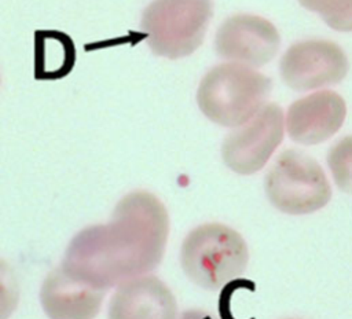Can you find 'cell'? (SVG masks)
Here are the masks:
<instances>
[{
    "label": "cell",
    "mask_w": 352,
    "mask_h": 319,
    "mask_svg": "<svg viewBox=\"0 0 352 319\" xmlns=\"http://www.w3.org/2000/svg\"><path fill=\"white\" fill-rule=\"evenodd\" d=\"M168 234L164 204L147 191H133L120 199L109 223L85 227L73 236L60 267L107 292L157 268Z\"/></svg>",
    "instance_id": "obj_1"
},
{
    "label": "cell",
    "mask_w": 352,
    "mask_h": 319,
    "mask_svg": "<svg viewBox=\"0 0 352 319\" xmlns=\"http://www.w3.org/2000/svg\"><path fill=\"white\" fill-rule=\"evenodd\" d=\"M271 91V80L241 63L212 67L202 78L197 102L201 111L223 126H239L263 106Z\"/></svg>",
    "instance_id": "obj_2"
},
{
    "label": "cell",
    "mask_w": 352,
    "mask_h": 319,
    "mask_svg": "<svg viewBox=\"0 0 352 319\" xmlns=\"http://www.w3.org/2000/svg\"><path fill=\"white\" fill-rule=\"evenodd\" d=\"M248 260L245 239L220 223L198 226L188 232L180 249L184 274L205 290H217L242 275Z\"/></svg>",
    "instance_id": "obj_3"
},
{
    "label": "cell",
    "mask_w": 352,
    "mask_h": 319,
    "mask_svg": "<svg viewBox=\"0 0 352 319\" xmlns=\"http://www.w3.org/2000/svg\"><path fill=\"white\" fill-rule=\"evenodd\" d=\"M210 16V0H153L143 11L140 29L154 54L177 59L202 44Z\"/></svg>",
    "instance_id": "obj_4"
},
{
    "label": "cell",
    "mask_w": 352,
    "mask_h": 319,
    "mask_svg": "<svg viewBox=\"0 0 352 319\" xmlns=\"http://www.w3.org/2000/svg\"><path fill=\"white\" fill-rule=\"evenodd\" d=\"M270 202L289 214H307L322 209L331 198V187L322 166L300 150L279 154L265 177Z\"/></svg>",
    "instance_id": "obj_5"
},
{
    "label": "cell",
    "mask_w": 352,
    "mask_h": 319,
    "mask_svg": "<svg viewBox=\"0 0 352 319\" xmlns=\"http://www.w3.org/2000/svg\"><path fill=\"white\" fill-rule=\"evenodd\" d=\"M283 139V111L276 103L264 104L249 121L223 142L224 164L239 175L260 170Z\"/></svg>",
    "instance_id": "obj_6"
},
{
    "label": "cell",
    "mask_w": 352,
    "mask_h": 319,
    "mask_svg": "<svg viewBox=\"0 0 352 319\" xmlns=\"http://www.w3.org/2000/svg\"><path fill=\"white\" fill-rule=\"evenodd\" d=\"M279 69L287 87L308 91L340 82L348 72V59L336 43L308 40L289 47L280 59Z\"/></svg>",
    "instance_id": "obj_7"
},
{
    "label": "cell",
    "mask_w": 352,
    "mask_h": 319,
    "mask_svg": "<svg viewBox=\"0 0 352 319\" xmlns=\"http://www.w3.org/2000/svg\"><path fill=\"white\" fill-rule=\"evenodd\" d=\"M280 37L267 19L238 14L226 19L217 29L214 48L219 56L260 67L278 52Z\"/></svg>",
    "instance_id": "obj_8"
},
{
    "label": "cell",
    "mask_w": 352,
    "mask_h": 319,
    "mask_svg": "<svg viewBox=\"0 0 352 319\" xmlns=\"http://www.w3.org/2000/svg\"><path fill=\"white\" fill-rule=\"evenodd\" d=\"M345 116V102L337 92H315L290 104L286 117L287 133L297 143L318 144L341 128Z\"/></svg>",
    "instance_id": "obj_9"
},
{
    "label": "cell",
    "mask_w": 352,
    "mask_h": 319,
    "mask_svg": "<svg viewBox=\"0 0 352 319\" xmlns=\"http://www.w3.org/2000/svg\"><path fill=\"white\" fill-rule=\"evenodd\" d=\"M176 312L169 287L153 275H142L117 286L107 319H176Z\"/></svg>",
    "instance_id": "obj_10"
},
{
    "label": "cell",
    "mask_w": 352,
    "mask_h": 319,
    "mask_svg": "<svg viewBox=\"0 0 352 319\" xmlns=\"http://www.w3.org/2000/svg\"><path fill=\"white\" fill-rule=\"evenodd\" d=\"M104 296L106 290L72 276L60 265L40 289V302L50 319H95Z\"/></svg>",
    "instance_id": "obj_11"
},
{
    "label": "cell",
    "mask_w": 352,
    "mask_h": 319,
    "mask_svg": "<svg viewBox=\"0 0 352 319\" xmlns=\"http://www.w3.org/2000/svg\"><path fill=\"white\" fill-rule=\"evenodd\" d=\"M76 59L74 44L59 30L34 34V73L38 80H55L69 74Z\"/></svg>",
    "instance_id": "obj_12"
},
{
    "label": "cell",
    "mask_w": 352,
    "mask_h": 319,
    "mask_svg": "<svg viewBox=\"0 0 352 319\" xmlns=\"http://www.w3.org/2000/svg\"><path fill=\"white\" fill-rule=\"evenodd\" d=\"M302 7L318 12L333 29L352 32V0H298Z\"/></svg>",
    "instance_id": "obj_13"
},
{
    "label": "cell",
    "mask_w": 352,
    "mask_h": 319,
    "mask_svg": "<svg viewBox=\"0 0 352 319\" xmlns=\"http://www.w3.org/2000/svg\"><path fill=\"white\" fill-rule=\"evenodd\" d=\"M327 165L337 187L352 194V136L342 138L329 150Z\"/></svg>",
    "instance_id": "obj_14"
},
{
    "label": "cell",
    "mask_w": 352,
    "mask_h": 319,
    "mask_svg": "<svg viewBox=\"0 0 352 319\" xmlns=\"http://www.w3.org/2000/svg\"><path fill=\"white\" fill-rule=\"evenodd\" d=\"M179 319H216V318L204 309H188V311H184Z\"/></svg>",
    "instance_id": "obj_15"
}]
</instances>
